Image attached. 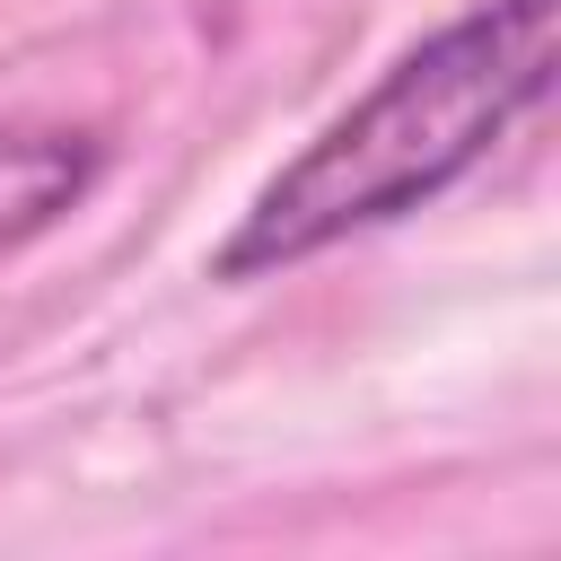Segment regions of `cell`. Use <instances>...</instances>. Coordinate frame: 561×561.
I'll return each instance as SVG.
<instances>
[{"label":"cell","instance_id":"6da1fadb","mask_svg":"<svg viewBox=\"0 0 561 561\" xmlns=\"http://www.w3.org/2000/svg\"><path fill=\"white\" fill-rule=\"evenodd\" d=\"M561 53V0H473L403 61L377 70L228 228L219 280H272L342 237L394 228L465 184L543 96Z\"/></svg>","mask_w":561,"mask_h":561},{"label":"cell","instance_id":"7a4b0ae2","mask_svg":"<svg viewBox=\"0 0 561 561\" xmlns=\"http://www.w3.org/2000/svg\"><path fill=\"white\" fill-rule=\"evenodd\" d=\"M96 175H105V149L88 131L0 123V254L26 245V237H44L53 219H70Z\"/></svg>","mask_w":561,"mask_h":561}]
</instances>
